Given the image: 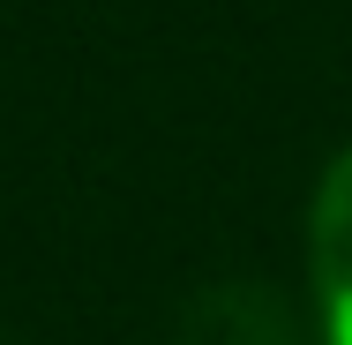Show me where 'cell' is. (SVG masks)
Returning a JSON list of instances; mask_svg holds the SVG:
<instances>
[{
  "label": "cell",
  "instance_id": "cell-1",
  "mask_svg": "<svg viewBox=\"0 0 352 345\" xmlns=\"http://www.w3.org/2000/svg\"><path fill=\"white\" fill-rule=\"evenodd\" d=\"M307 285H315L322 338L352 345V150L330 158L307 203Z\"/></svg>",
  "mask_w": 352,
  "mask_h": 345
}]
</instances>
